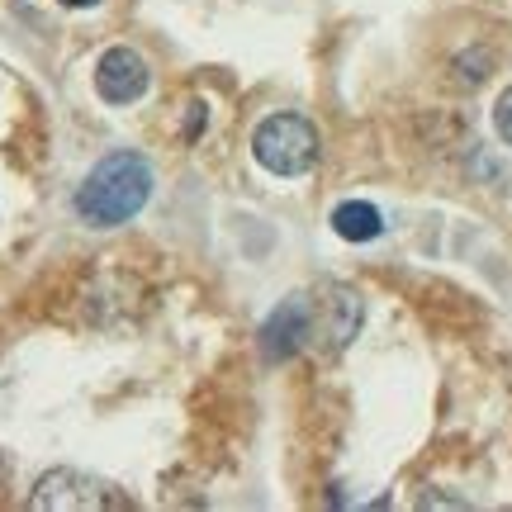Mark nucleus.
Masks as SVG:
<instances>
[{
	"label": "nucleus",
	"mask_w": 512,
	"mask_h": 512,
	"mask_svg": "<svg viewBox=\"0 0 512 512\" xmlns=\"http://www.w3.org/2000/svg\"><path fill=\"white\" fill-rule=\"evenodd\" d=\"M361 323H366V304H361V294L351 285L323 280L309 294V337H318L323 351H347L356 342Z\"/></svg>",
	"instance_id": "3"
},
{
	"label": "nucleus",
	"mask_w": 512,
	"mask_h": 512,
	"mask_svg": "<svg viewBox=\"0 0 512 512\" xmlns=\"http://www.w3.org/2000/svg\"><path fill=\"white\" fill-rule=\"evenodd\" d=\"M62 5H76V10H86V5H95V0H62Z\"/></svg>",
	"instance_id": "9"
},
{
	"label": "nucleus",
	"mask_w": 512,
	"mask_h": 512,
	"mask_svg": "<svg viewBox=\"0 0 512 512\" xmlns=\"http://www.w3.org/2000/svg\"><path fill=\"white\" fill-rule=\"evenodd\" d=\"M304 342H309V294H290L261 328V356L280 366V361L299 356Z\"/></svg>",
	"instance_id": "6"
},
{
	"label": "nucleus",
	"mask_w": 512,
	"mask_h": 512,
	"mask_svg": "<svg viewBox=\"0 0 512 512\" xmlns=\"http://www.w3.org/2000/svg\"><path fill=\"white\" fill-rule=\"evenodd\" d=\"M494 128H498V138L512 147V86L498 95V105H494Z\"/></svg>",
	"instance_id": "8"
},
{
	"label": "nucleus",
	"mask_w": 512,
	"mask_h": 512,
	"mask_svg": "<svg viewBox=\"0 0 512 512\" xmlns=\"http://www.w3.org/2000/svg\"><path fill=\"white\" fill-rule=\"evenodd\" d=\"M318 128L304 119V114H271V119H261L252 133V157L271 176H304L318 166Z\"/></svg>",
	"instance_id": "2"
},
{
	"label": "nucleus",
	"mask_w": 512,
	"mask_h": 512,
	"mask_svg": "<svg viewBox=\"0 0 512 512\" xmlns=\"http://www.w3.org/2000/svg\"><path fill=\"white\" fill-rule=\"evenodd\" d=\"M147 62L133 48H105L95 62V91L105 105H133L147 95Z\"/></svg>",
	"instance_id": "5"
},
{
	"label": "nucleus",
	"mask_w": 512,
	"mask_h": 512,
	"mask_svg": "<svg viewBox=\"0 0 512 512\" xmlns=\"http://www.w3.org/2000/svg\"><path fill=\"white\" fill-rule=\"evenodd\" d=\"M0 479H5V470H0Z\"/></svg>",
	"instance_id": "10"
},
{
	"label": "nucleus",
	"mask_w": 512,
	"mask_h": 512,
	"mask_svg": "<svg viewBox=\"0 0 512 512\" xmlns=\"http://www.w3.org/2000/svg\"><path fill=\"white\" fill-rule=\"evenodd\" d=\"M152 200V162L143 152H110L76 185V214L91 228H119Z\"/></svg>",
	"instance_id": "1"
},
{
	"label": "nucleus",
	"mask_w": 512,
	"mask_h": 512,
	"mask_svg": "<svg viewBox=\"0 0 512 512\" xmlns=\"http://www.w3.org/2000/svg\"><path fill=\"white\" fill-rule=\"evenodd\" d=\"M332 228H337V238L347 242H375L384 233V219L370 200H342L332 209Z\"/></svg>",
	"instance_id": "7"
},
{
	"label": "nucleus",
	"mask_w": 512,
	"mask_h": 512,
	"mask_svg": "<svg viewBox=\"0 0 512 512\" xmlns=\"http://www.w3.org/2000/svg\"><path fill=\"white\" fill-rule=\"evenodd\" d=\"M34 508L48 512H110V508H128L124 494H114L105 479L86 475V470H48V475L34 484Z\"/></svg>",
	"instance_id": "4"
}]
</instances>
